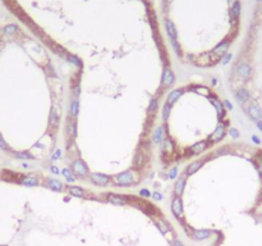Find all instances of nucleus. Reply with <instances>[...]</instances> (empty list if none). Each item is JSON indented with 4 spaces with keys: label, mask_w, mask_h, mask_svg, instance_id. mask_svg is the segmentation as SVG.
Listing matches in <instances>:
<instances>
[{
    "label": "nucleus",
    "mask_w": 262,
    "mask_h": 246,
    "mask_svg": "<svg viewBox=\"0 0 262 246\" xmlns=\"http://www.w3.org/2000/svg\"><path fill=\"white\" fill-rule=\"evenodd\" d=\"M113 181L118 186H131V185L137 183L138 174L134 171H127V172H123L119 174H115L113 177Z\"/></svg>",
    "instance_id": "1"
},
{
    "label": "nucleus",
    "mask_w": 262,
    "mask_h": 246,
    "mask_svg": "<svg viewBox=\"0 0 262 246\" xmlns=\"http://www.w3.org/2000/svg\"><path fill=\"white\" fill-rule=\"evenodd\" d=\"M72 169H73V173L77 176V177H86L88 174V169H87V165L84 164L83 160L81 159H77L74 160L73 164H72Z\"/></svg>",
    "instance_id": "2"
},
{
    "label": "nucleus",
    "mask_w": 262,
    "mask_h": 246,
    "mask_svg": "<svg viewBox=\"0 0 262 246\" xmlns=\"http://www.w3.org/2000/svg\"><path fill=\"white\" fill-rule=\"evenodd\" d=\"M247 113H248L251 119L256 121V122L260 121V119H262V109L256 103H253V104L249 105V108L247 109Z\"/></svg>",
    "instance_id": "3"
},
{
    "label": "nucleus",
    "mask_w": 262,
    "mask_h": 246,
    "mask_svg": "<svg viewBox=\"0 0 262 246\" xmlns=\"http://www.w3.org/2000/svg\"><path fill=\"white\" fill-rule=\"evenodd\" d=\"M175 81V76L174 73L169 69V68H165L164 72H163V77H161V86L163 87H169L171 86Z\"/></svg>",
    "instance_id": "4"
},
{
    "label": "nucleus",
    "mask_w": 262,
    "mask_h": 246,
    "mask_svg": "<svg viewBox=\"0 0 262 246\" xmlns=\"http://www.w3.org/2000/svg\"><path fill=\"white\" fill-rule=\"evenodd\" d=\"M228 48H229V41H221L214 50H212V54L217 58V59H221L226 52H228Z\"/></svg>",
    "instance_id": "5"
},
{
    "label": "nucleus",
    "mask_w": 262,
    "mask_h": 246,
    "mask_svg": "<svg viewBox=\"0 0 262 246\" xmlns=\"http://www.w3.org/2000/svg\"><path fill=\"white\" fill-rule=\"evenodd\" d=\"M171 210L176 218H180L183 214V204H182V200L179 196H175L171 201Z\"/></svg>",
    "instance_id": "6"
},
{
    "label": "nucleus",
    "mask_w": 262,
    "mask_h": 246,
    "mask_svg": "<svg viewBox=\"0 0 262 246\" xmlns=\"http://www.w3.org/2000/svg\"><path fill=\"white\" fill-rule=\"evenodd\" d=\"M91 180L97 186H106L109 183V181H110V178L101 173H91Z\"/></svg>",
    "instance_id": "7"
},
{
    "label": "nucleus",
    "mask_w": 262,
    "mask_h": 246,
    "mask_svg": "<svg viewBox=\"0 0 262 246\" xmlns=\"http://www.w3.org/2000/svg\"><path fill=\"white\" fill-rule=\"evenodd\" d=\"M236 72H238L239 77L243 78V80H248L251 77V67L247 64V63H240L238 65V68H236Z\"/></svg>",
    "instance_id": "8"
},
{
    "label": "nucleus",
    "mask_w": 262,
    "mask_h": 246,
    "mask_svg": "<svg viewBox=\"0 0 262 246\" xmlns=\"http://www.w3.org/2000/svg\"><path fill=\"white\" fill-rule=\"evenodd\" d=\"M224 136H225V126L219 124V126L216 127V130L214 131V133L210 136V140L216 142V141H220Z\"/></svg>",
    "instance_id": "9"
},
{
    "label": "nucleus",
    "mask_w": 262,
    "mask_h": 246,
    "mask_svg": "<svg viewBox=\"0 0 262 246\" xmlns=\"http://www.w3.org/2000/svg\"><path fill=\"white\" fill-rule=\"evenodd\" d=\"M235 96H236V99H238V101H240V103H247V101L249 100V96L251 95H249V91L247 89L242 87V89L236 90Z\"/></svg>",
    "instance_id": "10"
},
{
    "label": "nucleus",
    "mask_w": 262,
    "mask_h": 246,
    "mask_svg": "<svg viewBox=\"0 0 262 246\" xmlns=\"http://www.w3.org/2000/svg\"><path fill=\"white\" fill-rule=\"evenodd\" d=\"M202 164H204V160H196V162L191 163L187 167V169H185V174H187V176H192L194 172H197L198 169L202 167Z\"/></svg>",
    "instance_id": "11"
},
{
    "label": "nucleus",
    "mask_w": 262,
    "mask_h": 246,
    "mask_svg": "<svg viewBox=\"0 0 262 246\" xmlns=\"http://www.w3.org/2000/svg\"><path fill=\"white\" fill-rule=\"evenodd\" d=\"M106 200H107V202H111V204H114V205H123V204H125V198L118 196V195H114V194H109L106 196Z\"/></svg>",
    "instance_id": "12"
},
{
    "label": "nucleus",
    "mask_w": 262,
    "mask_h": 246,
    "mask_svg": "<svg viewBox=\"0 0 262 246\" xmlns=\"http://www.w3.org/2000/svg\"><path fill=\"white\" fill-rule=\"evenodd\" d=\"M183 94V89H176V90H173L170 94H169V96H167V104L169 105H171V104H174L176 100H178L179 98H180V95Z\"/></svg>",
    "instance_id": "13"
},
{
    "label": "nucleus",
    "mask_w": 262,
    "mask_h": 246,
    "mask_svg": "<svg viewBox=\"0 0 262 246\" xmlns=\"http://www.w3.org/2000/svg\"><path fill=\"white\" fill-rule=\"evenodd\" d=\"M207 148V142L206 141H200V142H196L194 145L191 148L192 152L193 154H201V152H204Z\"/></svg>",
    "instance_id": "14"
},
{
    "label": "nucleus",
    "mask_w": 262,
    "mask_h": 246,
    "mask_svg": "<svg viewBox=\"0 0 262 246\" xmlns=\"http://www.w3.org/2000/svg\"><path fill=\"white\" fill-rule=\"evenodd\" d=\"M165 27H166V31L169 33V36H170V40H176V30L174 27V24L171 21H166L165 22Z\"/></svg>",
    "instance_id": "15"
},
{
    "label": "nucleus",
    "mask_w": 262,
    "mask_h": 246,
    "mask_svg": "<svg viewBox=\"0 0 262 246\" xmlns=\"http://www.w3.org/2000/svg\"><path fill=\"white\" fill-rule=\"evenodd\" d=\"M211 103L214 104V106L216 108V110H217V115H219V119H221V118L224 117V104L223 103H220L219 100H216V99H211Z\"/></svg>",
    "instance_id": "16"
},
{
    "label": "nucleus",
    "mask_w": 262,
    "mask_h": 246,
    "mask_svg": "<svg viewBox=\"0 0 262 246\" xmlns=\"http://www.w3.org/2000/svg\"><path fill=\"white\" fill-rule=\"evenodd\" d=\"M184 187H185V180H184V178H179V180L175 182V187H174L176 196H180V195L183 194Z\"/></svg>",
    "instance_id": "17"
},
{
    "label": "nucleus",
    "mask_w": 262,
    "mask_h": 246,
    "mask_svg": "<svg viewBox=\"0 0 262 246\" xmlns=\"http://www.w3.org/2000/svg\"><path fill=\"white\" fill-rule=\"evenodd\" d=\"M47 185H49V187L56 191V192H60L63 190V183L60 181H58V180H49L47 181Z\"/></svg>",
    "instance_id": "18"
},
{
    "label": "nucleus",
    "mask_w": 262,
    "mask_h": 246,
    "mask_svg": "<svg viewBox=\"0 0 262 246\" xmlns=\"http://www.w3.org/2000/svg\"><path fill=\"white\" fill-rule=\"evenodd\" d=\"M210 236H211V231H208V230H198L193 233V237L196 240H205Z\"/></svg>",
    "instance_id": "19"
},
{
    "label": "nucleus",
    "mask_w": 262,
    "mask_h": 246,
    "mask_svg": "<svg viewBox=\"0 0 262 246\" xmlns=\"http://www.w3.org/2000/svg\"><path fill=\"white\" fill-rule=\"evenodd\" d=\"M163 135H164L163 127H157V128L155 130V132H154V135H152V139H154V141L156 144H159V142L163 141Z\"/></svg>",
    "instance_id": "20"
},
{
    "label": "nucleus",
    "mask_w": 262,
    "mask_h": 246,
    "mask_svg": "<svg viewBox=\"0 0 262 246\" xmlns=\"http://www.w3.org/2000/svg\"><path fill=\"white\" fill-rule=\"evenodd\" d=\"M69 194L73 195V196L81 198V196H83V195H84V191L81 187H77V186H71V187H69Z\"/></svg>",
    "instance_id": "21"
},
{
    "label": "nucleus",
    "mask_w": 262,
    "mask_h": 246,
    "mask_svg": "<svg viewBox=\"0 0 262 246\" xmlns=\"http://www.w3.org/2000/svg\"><path fill=\"white\" fill-rule=\"evenodd\" d=\"M38 182L35 177H24L22 180V185L24 186H36Z\"/></svg>",
    "instance_id": "22"
},
{
    "label": "nucleus",
    "mask_w": 262,
    "mask_h": 246,
    "mask_svg": "<svg viewBox=\"0 0 262 246\" xmlns=\"http://www.w3.org/2000/svg\"><path fill=\"white\" fill-rule=\"evenodd\" d=\"M68 136L71 139H73L75 136V122H74V119H72L68 124Z\"/></svg>",
    "instance_id": "23"
},
{
    "label": "nucleus",
    "mask_w": 262,
    "mask_h": 246,
    "mask_svg": "<svg viewBox=\"0 0 262 246\" xmlns=\"http://www.w3.org/2000/svg\"><path fill=\"white\" fill-rule=\"evenodd\" d=\"M239 13H240V4H239V2H235L233 8H232V15L234 17V18H238Z\"/></svg>",
    "instance_id": "24"
},
{
    "label": "nucleus",
    "mask_w": 262,
    "mask_h": 246,
    "mask_svg": "<svg viewBox=\"0 0 262 246\" xmlns=\"http://www.w3.org/2000/svg\"><path fill=\"white\" fill-rule=\"evenodd\" d=\"M15 158H19V159H32V155L30 154L28 151H19V152H14L13 154Z\"/></svg>",
    "instance_id": "25"
},
{
    "label": "nucleus",
    "mask_w": 262,
    "mask_h": 246,
    "mask_svg": "<svg viewBox=\"0 0 262 246\" xmlns=\"http://www.w3.org/2000/svg\"><path fill=\"white\" fill-rule=\"evenodd\" d=\"M56 124H58L56 110L53 109V110H51V114H50V126H51V127H56Z\"/></svg>",
    "instance_id": "26"
},
{
    "label": "nucleus",
    "mask_w": 262,
    "mask_h": 246,
    "mask_svg": "<svg viewBox=\"0 0 262 246\" xmlns=\"http://www.w3.org/2000/svg\"><path fill=\"white\" fill-rule=\"evenodd\" d=\"M71 114L73 117H75L78 114V101L77 100H73L72 104H71Z\"/></svg>",
    "instance_id": "27"
},
{
    "label": "nucleus",
    "mask_w": 262,
    "mask_h": 246,
    "mask_svg": "<svg viewBox=\"0 0 262 246\" xmlns=\"http://www.w3.org/2000/svg\"><path fill=\"white\" fill-rule=\"evenodd\" d=\"M156 226L159 227V230H160V232H161V233H166V232L169 231L167 224H166L165 222H163V220H159V222L156 223Z\"/></svg>",
    "instance_id": "28"
},
{
    "label": "nucleus",
    "mask_w": 262,
    "mask_h": 246,
    "mask_svg": "<svg viewBox=\"0 0 262 246\" xmlns=\"http://www.w3.org/2000/svg\"><path fill=\"white\" fill-rule=\"evenodd\" d=\"M170 106L171 105H169L167 103L164 105L163 108V119L164 121H167V118H169V114H170Z\"/></svg>",
    "instance_id": "29"
},
{
    "label": "nucleus",
    "mask_w": 262,
    "mask_h": 246,
    "mask_svg": "<svg viewBox=\"0 0 262 246\" xmlns=\"http://www.w3.org/2000/svg\"><path fill=\"white\" fill-rule=\"evenodd\" d=\"M63 174H64V177L67 178V180H68V182H74V177L72 176V172L69 171L68 168H64L63 169V172H62Z\"/></svg>",
    "instance_id": "30"
},
{
    "label": "nucleus",
    "mask_w": 262,
    "mask_h": 246,
    "mask_svg": "<svg viewBox=\"0 0 262 246\" xmlns=\"http://www.w3.org/2000/svg\"><path fill=\"white\" fill-rule=\"evenodd\" d=\"M156 109H157V100L152 99L151 103H150V106H148V113H155Z\"/></svg>",
    "instance_id": "31"
},
{
    "label": "nucleus",
    "mask_w": 262,
    "mask_h": 246,
    "mask_svg": "<svg viewBox=\"0 0 262 246\" xmlns=\"http://www.w3.org/2000/svg\"><path fill=\"white\" fill-rule=\"evenodd\" d=\"M164 151L167 152V154H170V152L173 151V144L170 140H166L165 141V146H164Z\"/></svg>",
    "instance_id": "32"
},
{
    "label": "nucleus",
    "mask_w": 262,
    "mask_h": 246,
    "mask_svg": "<svg viewBox=\"0 0 262 246\" xmlns=\"http://www.w3.org/2000/svg\"><path fill=\"white\" fill-rule=\"evenodd\" d=\"M17 31V27L14 26V24H9V26H6L4 28V32L6 33V35H12V33H14Z\"/></svg>",
    "instance_id": "33"
},
{
    "label": "nucleus",
    "mask_w": 262,
    "mask_h": 246,
    "mask_svg": "<svg viewBox=\"0 0 262 246\" xmlns=\"http://www.w3.org/2000/svg\"><path fill=\"white\" fill-rule=\"evenodd\" d=\"M0 148H2L3 150H9V146L6 145V142L4 141V139L0 136Z\"/></svg>",
    "instance_id": "34"
},
{
    "label": "nucleus",
    "mask_w": 262,
    "mask_h": 246,
    "mask_svg": "<svg viewBox=\"0 0 262 246\" xmlns=\"http://www.w3.org/2000/svg\"><path fill=\"white\" fill-rule=\"evenodd\" d=\"M176 172H178V168H173V169H170V172H169V178H170V180L175 178V177H176Z\"/></svg>",
    "instance_id": "35"
},
{
    "label": "nucleus",
    "mask_w": 262,
    "mask_h": 246,
    "mask_svg": "<svg viewBox=\"0 0 262 246\" xmlns=\"http://www.w3.org/2000/svg\"><path fill=\"white\" fill-rule=\"evenodd\" d=\"M139 195H141V196H143V198H150V196H151L150 191L146 190V189H142V190L139 191Z\"/></svg>",
    "instance_id": "36"
},
{
    "label": "nucleus",
    "mask_w": 262,
    "mask_h": 246,
    "mask_svg": "<svg viewBox=\"0 0 262 246\" xmlns=\"http://www.w3.org/2000/svg\"><path fill=\"white\" fill-rule=\"evenodd\" d=\"M229 133H230V136L234 137V139L239 137V132H238V130H236V128H232V130L229 131Z\"/></svg>",
    "instance_id": "37"
},
{
    "label": "nucleus",
    "mask_w": 262,
    "mask_h": 246,
    "mask_svg": "<svg viewBox=\"0 0 262 246\" xmlns=\"http://www.w3.org/2000/svg\"><path fill=\"white\" fill-rule=\"evenodd\" d=\"M230 59H232V54H225L224 55V59H223V64L225 65V64H228L230 62Z\"/></svg>",
    "instance_id": "38"
},
{
    "label": "nucleus",
    "mask_w": 262,
    "mask_h": 246,
    "mask_svg": "<svg viewBox=\"0 0 262 246\" xmlns=\"http://www.w3.org/2000/svg\"><path fill=\"white\" fill-rule=\"evenodd\" d=\"M152 198L159 201V200H163V195L160 192H154V194H152Z\"/></svg>",
    "instance_id": "39"
},
{
    "label": "nucleus",
    "mask_w": 262,
    "mask_h": 246,
    "mask_svg": "<svg viewBox=\"0 0 262 246\" xmlns=\"http://www.w3.org/2000/svg\"><path fill=\"white\" fill-rule=\"evenodd\" d=\"M251 139H252V141L255 142V144H257V145H260V144H261V140H260V137H258V136H256V135H253V136H252Z\"/></svg>",
    "instance_id": "40"
},
{
    "label": "nucleus",
    "mask_w": 262,
    "mask_h": 246,
    "mask_svg": "<svg viewBox=\"0 0 262 246\" xmlns=\"http://www.w3.org/2000/svg\"><path fill=\"white\" fill-rule=\"evenodd\" d=\"M69 60H72L73 63H75L77 65H82V63H81L79 60H77V58H74V56H71V58H69Z\"/></svg>",
    "instance_id": "41"
},
{
    "label": "nucleus",
    "mask_w": 262,
    "mask_h": 246,
    "mask_svg": "<svg viewBox=\"0 0 262 246\" xmlns=\"http://www.w3.org/2000/svg\"><path fill=\"white\" fill-rule=\"evenodd\" d=\"M224 105H225V106H226L228 109H229V110H232V109H233L232 104H230V103H229V101H228V100H225V101H224Z\"/></svg>",
    "instance_id": "42"
},
{
    "label": "nucleus",
    "mask_w": 262,
    "mask_h": 246,
    "mask_svg": "<svg viewBox=\"0 0 262 246\" xmlns=\"http://www.w3.org/2000/svg\"><path fill=\"white\" fill-rule=\"evenodd\" d=\"M60 155H62V151H60V150H56V152L54 154V156H53V158H54V159H58Z\"/></svg>",
    "instance_id": "43"
},
{
    "label": "nucleus",
    "mask_w": 262,
    "mask_h": 246,
    "mask_svg": "<svg viewBox=\"0 0 262 246\" xmlns=\"http://www.w3.org/2000/svg\"><path fill=\"white\" fill-rule=\"evenodd\" d=\"M173 246H184V245H183V244H182L179 240H175V241L173 242Z\"/></svg>",
    "instance_id": "44"
},
{
    "label": "nucleus",
    "mask_w": 262,
    "mask_h": 246,
    "mask_svg": "<svg viewBox=\"0 0 262 246\" xmlns=\"http://www.w3.org/2000/svg\"><path fill=\"white\" fill-rule=\"evenodd\" d=\"M257 127H258V130H260V131H262V119L257 121Z\"/></svg>",
    "instance_id": "45"
},
{
    "label": "nucleus",
    "mask_w": 262,
    "mask_h": 246,
    "mask_svg": "<svg viewBox=\"0 0 262 246\" xmlns=\"http://www.w3.org/2000/svg\"><path fill=\"white\" fill-rule=\"evenodd\" d=\"M258 172H260V176L262 178V162H260V164H258Z\"/></svg>",
    "instance_id": "46"
},
{
    "label": "nucleus",
    "mask_w": 262,
    "mask_h": 246,
    "mask_svg": "<svg viewBox=\"0 0 262 246\" xmlns=\"http://www.w3.org/2000/svg\"><path fill=\"white\" fill-rule=\"evenodd\" d=\"M50 171H51L53 173H59V169L56 167H51V168H50Z\"/></svg>",
    "instance_id": "47"
}]
</instances>
